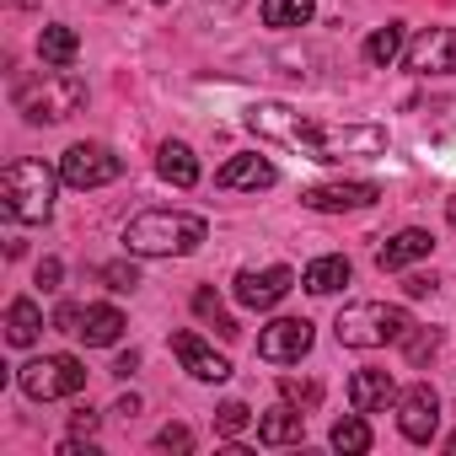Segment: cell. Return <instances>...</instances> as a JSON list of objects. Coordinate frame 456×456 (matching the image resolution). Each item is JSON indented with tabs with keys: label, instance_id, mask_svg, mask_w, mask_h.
Here are the masks:
<instances>
[{
	"label": "cell",
	"instance_id": "obj_1",
	"mask_svg": "<svg viewBox=\"0 0 456 456\" xmlns=\"http://www.w3.org/2000/svg\"><path fill=\"white\" fill-rule=\"evenodd\" d=\"M248 129L274 140V145H290L312 161H349V156H381L387 151L381 124H328V118H306L285 102H253Z\"/></svg>",
	"mask_w": 456,
	"mask_h": 456
},
{
	"label": "cell",
	"instance_id": "obj_2",
	"mask_svg": "<svg viewBox=\"0 0 456 456\" xmlns=\"http://www.w3.org/2000/svg\"><path fill=\"white\" fill-rule=\"evenodd\" d=\"M209 237V220L188 209H145L124 225V248L134 258H188Z\"/></svg>",
	"mask_w": 456,
	"mask_h": 456
},
{
	"label": "cell",
	"instance_id": "obj_3",
	"mask_svg": "<svg viewBox=\"0 0 456 456\" xmlns=\"http://www.w3.org/2000/svg\"><path fill=\"white\" fill-rule=\"evenodd\" d=\"M17 113L28 118V124H65V118H76L81 113V102H86V81L81 76H70V70H44V76H33V81H17Z\"/></svg>",
	"mask_w": 456,
	"mask_h": 456
},
{
	"label": "cell",
	"instance_id": "obj_4",
	"mask_svg": "<svg viewBox=\"0 0 456 456\" xmlns=\"http://www.w3.org/2000/svg\"><path fill=\"white\" fill-rule=\"evenodd\" d=\"M54 167L44 161H12L0 172V209H6L17 225H38L54 215Z\"/></svg>",
	"mask_w": 456,
	"mask_h": 456
},
{
	"label": "cell",
	"instance_id": "obj_5",
	"mask_svg": "<svg viewBox=\"0 0 456 456\" xmlns=\"http://www.w3.org/2000/svg\"><path fill=\"white\" fill-rule=\"evenodd\" d=\"M413 328V317L403 306H387V301H354L338 312L333 333L344 349H381V344H403Z\"/></svg>",
	"mask_w": 456,
	"mask_h": 456
},
{
	"label": "cell",
	"instance_id": "obj_6",
	"mask_svg": "<svg viewBox=\"0 0 456 456\" xmlns=\"http://www.w3.org/2000/svg\"><path fill=\"white\" fill-rule=\"evenodd\" d=\"M17 387L33 403H54V397H76L86 387V365L76 354H38L17 370Z\"/></svg>",
	"mask_w": 456,
	"mask_h": 456
},
{
	"label": "cell",
	"instance_id": "obj_7",
	"mask_svg": "<svg viewBox=\"0 0 456 456\" xmlns=\"http://www.w3.org/2000/svg\"><path fill=\"white\" fill-rule=\"evenodd\" d=\"M124 172V161L108 151V145H70L65 156H60V183H70V188H102V183H113Z\"/></svg>",
	"mask_w": 456,
	"mask_h": 456
},
{
	"label": "cell",
	"instance_id": "obj_8",
	"mask_svg": "<svg viewBox=\"0 0 456 456\" xmlns=\"http://www.w3.org/2000/svg\"><path fill=\"white\" fill-rule=\"evenodd\" d=\"M312 322L306 317H274L264 333H258V360H269V365H296V360H306L312 354Z\"/></svg>",
	"mask_w": 456,
	"mask_h": 456
},
{
	"label": "cell",
	"instance_id": "obj_9",
	"mask_svg": "<svg viewBox=\"0 0 456 456\" xmlns=\"http://www.w3.org/2000/svg\"><path fill=\"white\" fill-rule=\"evenodd\" d=\"M397 429L413 445H429L435 440V429H440V397H435L429 381H413L408 392H397Z\"/></svg>",
	"mask_w": 456,
	"mask_h": 456
},
{
	"label": "cell",
	"instance_id": "obj_10",
	"mask_svg": "<svg viewBox=\"0 0 456 456\" xmlns=\"http://www.w3.org/2000/svg\"><path fill=\"white\" fill-rule=\"evenodd\" d=\"M403 65L413 76H456V28H424L403 49Z\"/></svg>",
	"mask_w": 456,
	"mask_h": 456
},
{
	"label": "cell",
	"instance_id": "obj_11",
	"mask_svg": "<svg viewBox=\"0 0 456 456\" xmlns=\"http://www.w3.org/2000/svg\"><path fill=\"white\" fill-rule=\"evenodd\" d=\"M290 290H296V274H290L285 264H274V269H242V274H237V301H242L248 312H269V306H280Z\"/></svg>",
	"mask_w": 456,
	"mask_h": 456
},
{
	"label": "cell",
	"instance_id": "obj_12",
	"mask_svg": "<svg viewBox=\"0 0 456 456\" xmlns=\"http://www.w3.org/2000/svg\"><path fill=\"white\" fill-rule=\"evenodd\" d=\"M381 199V183H317V188H306L301 193V204L306 209H322V215H344V209H370Z\"/></svg>",
	"mask_w": 456,
	"mask_h": 456
},
{
	"label": "cell",
	"instance_id": "obj_13",
	"mask_svg": "<svg viewBox=\"0 0 456 456\" xmlns=\"http://www.w3.org/2000/svg\"><path fill=\"white\" fill-rule=\"evenodd\" d=\"M274 183H280V167L269 156H232L215 172V188H225V193H264Z\"/></svg>",
	"mask_w": 456,
	"mask_h": 456
},
{
	"label": "cell",
	"instance_id": "obj_14",
	"mask_svg": "<svg viewBox=\"0 0 456 456\" xmlns=\"http://www.w3.org/2000/svg\"><path fill=\"white\" fill-rule=\"evenodd\" d=\"M172 354L183 360V370H188L193 381H225V376H232V360L215 354L199 333H172Z\"/></svg>",
	"mask_w": 456,
	"mask_h": 456
},
{
	"label": "cell",
	"instance_id": "obj_15",
	"mask_svg": "<svg viewBox=\"0 0 456 456\" xmlns=\"http://www.w3.org/2000/svg\"><path fill=\"white\" fill-rule=\"evenodd\" d=\"M349 408H354V413L397 408V381H392V370H354V376H349Z\"/></svg>",
	"mask_w": 456,
	"mask_h": 456
},
{
	"label": "cell",
	"instance_id": "obj_16",
	"mask_svg": "<svg viewBox=\"0 0 456 456\" xmlns=\"http://www.w3.org/2000/svg\"><path fill=\"white\" fill-rule=\"evenodd\" d=\"M429 248H435V237H429V232H419V225H408V232L387 237V248L376 253V264H381V274H397V269H408V264L429 258Z\"/></svg>",
	"mask_w": 456,
	"mask_h": 456
},
{
	"label": "cell",
	"instance_id": "obj_17",
	"mask_svg": "<svg viewBox=\"0 0 456 456\" xmlns=\"http://www.w3.org/2000/svg\"><path fill=\"white\" fill-rule=\"evenodd\" d=\"M258 440H264V445H301V440H306V413H301L296 403L269 408V413L258 419Z\"/></svg>",
	"mask_w": 456,
	"mask_h": 456
},
{
	"label": "cell",
	"instance_id": "obj_18",
	"mask_svg": "<svg viewBox=\"0 0 456 456\" xmlns=\"http://www.w3.org/2000/svg\"><path fill=\"white\" fill-rule=\"evenodd\" d=\"M156 172H161L172 188H193V183H199V156H193L183 140H161V151H156Z\"/></svg>",
	"mask_w": 456,
	"mask_h": 456
},
{
	"label": "cell",
	"instance_id": "obj_19",
	"mask_svg": "<svg viewBox=\"0 0 456 456\" xmlns=\"http://www.w3.org/2000/svg\"><path fill=\"white\" fill-rule=\"evenodd\" d=\"M38 333H44V312H38V301H33V296H17V301L6 306V344L28 349V344H38Z\"/></svg>",
	"mask_w": 456,
	"mask_h": 456
},
{
	"label": "cell",
	"instance_id": "obj_20",
	"mask_svg": "<svg viewBox=\"0 0 456 456\" xmlns=\"http://www.w3.org/2000/svg\"><path fill=\"white\" fill-rule=\"evenodd\" d=\"M81 338H86V349L118 344V338H124V312H118V306H86V312H81Z\"/></svg>",
	"mask_w": 456,
	"mask_h": 456
},
{
	"label": "cell",
	"instance_id": "obj_21",
	"mask_svg": "<svg viewBox=\"0 0 456 456\" xmlns=\"http://www.w3.org/2000/svg\"><path fill=\"white\" fill-rule=\"evenodd\" d=\"M76 54H81V38H76V28L54 22V28H44V33H38V60H44V65H54V70H70V65H76Z\"/></svg>",
	"mask_w": 456,
	"mask_h": 456
},
{
	"label": "cell",
	"instance_id": "obj_22",
	"mask_svg": "<svg viewBox=\"0 0 456 456\" xmlns=\"http://www.w3.org/2000/svg\"><path fill=\"white\" fill-rule=\"evenodd\" d=\"M301 285H306L312 296H333V290H344V285H349V258H338V253L312 258L306 274H301Z\"/></svg>",
	"mask_w": 456,
	"mask_h": 456
},
{
	"label": "cell",
	"instance_id": "obj_23",
	"mask_svg": "<svg viewBox=\"0 0 456 456\" xmlns=\"http://www.w3.org/2000/svg\"><path fill=\"white\" fill-rule=\"evenodd\" d=\"M258 17H264V28H274V33H285V28H306V22L317 17V0H264Z\"/></svg>",
	"mask_w": 456,
	"mask_h": 456
},
{
	"label": "cell",
	"instance_id": "obj_24",
	"mask_svg": "<svg viewBox=\"0 0 456 456\" xmlns=\"http://www.w3.org/2000/svg\"><path fill=\"white\" fill-rule=\"evenodd\" d=\"M328 440H333V451H344V456H365V451H370V424H365V413L338 419Z\"/></svg>",
	"mask_w": 456,
	"mask_h": 456
},
{
	"label": "cell",
	"instance_id": "obj_25",
	"mask_svg": "<svg viewBox=\"0 0 456 456\" xmlns=\"http://www.w3.org/2000/svg\"><path fill=\"white\" fill-rule=\"evenodd\" d=\"M403 49H408V44H403V22H387V28H376V33L365 38V60H370V65H392Z\"/></svg>",
	"mask_w": 456,
	"mask_h": 456
},
{
	"label": "cell",
	"instance_id": "obj_26",
	"mask_svg": "<svg viewBox=\"0 0 456 456\" xmlns=\"http://www.w3.org/2000/svg\"><path fill=\"white\" fill-rule=\"evenodd\" d=\"M193 312H199V317H209L220 338H237V333H242V328H237L232 317H225V306H220V296H215L209 285H204V290H193Z\"/></svg>",
	"mask_w": 456,
	"mask_h": 456
},
{
	"label": "cell",
	"instance_id": "obj_27",
	"mask_svg": "<svg viewBox=\"0 0 456 456\" xmlns=\"http://www.w3.org/2000/svg\"><path fill=\"white\" fill-rule=\"evenodd\" d=\"M248 424H253V408H248V403H237V397L215 408V429H220V435H242Z\"/></svg>",
	"mask_w": 456,
	"mask_h": 456
},
{
	"label": "cell",
	"instance_id": "obj_28",
	"mask_svg": "<svg viewBox=\"0 0 456 456\" xmlns=\"http://www.w3.org/2000/svg\"><path fill=\"white\" fill-rule=\"evenodd\" d=\"M280 397H285V403H296V408H306V413H312V408H317V403H322V381H296V376H285V381H280Z\"/></svg>",
	"mask_w": 456,
	"mask_h": 456
},
{
	"label": "cell",
	"instance_id": "obj_29",
	"mask_svg": "<svg viewBox=\"0 0 456 456\" xmlns=\"http://www.w3.org/2000/svg\"><path fill=\"white\" fill-rule=\"evenodd\" d=\"M403 344H408V365H424V360H429V354L440 349V333H435V328H419V322H413Z\"/></svg>",
	"mask_w": 456,
	"mask_h": 456
},
{
	"label": "cell",
	"instance_id": "obj_30",
	"mask_svg": "<svg viewBox=\"0 0 456 456\" xmlns=\"http://www.w3.org/2000/svg\"><path fill=\"white\" fill-rule=\"evenodd\" d=\"M97 274L108 280V290H134V285H140V274H134V264H102Z\"/></svg>",
	"mask_w": 456,
	"mask_h": 456
},
{
	"label": "cell",
	"instance_id": "obj_31",
	"mask_svg": "<svg viewBox=\"0 0 456 456\" xmlns=\"http://www.w3.org/2000/svg\"><path fill=\"white\" fill-rule=\"evenodd\" d=\"M156 451H193V435H188V424H167L161 435H156Z\"/></svg>",
	"mask_w": 456,
	"mask_h": 456
},
{
	"label": "cell",
	"instance_id": "obj_32",
	"mask_svg": "<svg viewBox=\"0 0 456 456\" xmlns=\"http://www.w3.org/2000/svg\"><path fill=\"white\" fill-rule=\"evenodd\" d=\"M435 285H440L435 274H408V280H403V290H408L413 301H424V296H435Z\"/></svg>",
	"mask_w": 456,
	"mask_h": 456
},
{
	"label": "cell",
	"instance_id": "obj_33",
	"mask_svg": "<svg viewBox=\"0 0 456 456\" xmlns=\"http://www.w3.org/2000/svg\"><path fill=\"white\" fill-rule=\"evenodd\" d=\"M60 280H65L60 258H44V264H38V285H44V290H60Z\"/></svg>",
	"mask_w": 456,
	"mask_h": 456
},
{
	"label": "cell",
	"instance_id": "obj_34",
	"mask_svg": "<svg viewBox=\"0 0 456 456\" xmlns=\"http://www.w3.org/2000/svg\"><path fill=\"white\" fill-rule=\"evenodd\" d=\"M54 328L60 333H81V306H60L54 312Z\"/></svg>",
	"mask_w": 456,
	"mask_h": 456
},
{
	"label": "cell",
	"instance_id": "obj_35",
	"mask_svg": "<svg viewBox=\"0 0 456 456\" xmlns=\"http://www.w3.org/2000/svg\"><path fill=\"white\" fill-rule=\"evenodd\" d=\"M97 424H102V419H97L92 408H81V413L70 419V435H86V440H92V435H97Z\"/></svg>",
	"mask_w": 456,
	"mask_h": 456
},
{
	"label": "cell",
	"instance_id": "obj_36",
	"mask_svg": "<svg viewBox=\"0 0 456 456\" xmlns=\"http://www.w3.org/2000/svg\"><path fill=\"white\" fill-rule=\"evenodd\" d=\"M134 370H140V354H134V349H129V354H118V360H113V376H134Z\"/></svg>",
	"mask_w": 456,
	"mask_h": 456
},
{
	"label": "cell",
	"instance_id": "obj_37",
	"mask_svg": "<svg viewBox=\"0 0 456 456\" xmlns=\"http://www.w3.org/2000/svg\"><path fill=\"white\" fill-rule=\"evenodd\" d=\"M113 413H129V419H134V413H140V397H134V392H129V397H118V403H113Z\"/></svg>",
	"mask_w": 456,
	"mask_h": 456
},
{
	"label": "cell",
	"instance_id": "obj_38",
	"mask_svg": "<svg viewBox=\"0 0 456 456\" xmlns=\"http://www.w3.org/2000/svg\"><path fill=\"white\" fill-rule=\"evenodd\" d=\"M12 6H17V12H33V6H44V0H12Z\"/></svg>",
	"mask_w": 456,
	"mask_h": 456
},
{
	"label": "cell",
	"instance_id": "obj_39",
	"mask_svg": "<svg viewBox=\"0 0 456 456\" xmlns=\"http://www.w3.org/2000/svg\"><path fill=\"white\" fill-rule=\"evenodd\" d=\"M445 220H451V225H456V199H451V204H445Z\"/></svg>",
	"mask_w": 456,
	"mask_h": 456
},
{
	"label": "cell",
	"instance_id": "obj_40",
	"mask_svg": "<svg viewBox=\"0 0 456 456\" xmlns=\"http://www.w3.org/2000/svg\"><path fill=\"white\" fill-rule=\"evenodd\" d=\"M220 6H242V0H220Z\"/></svg>",
	"mask_w": 456,
	"mask_h": 456
}]
</instances>
